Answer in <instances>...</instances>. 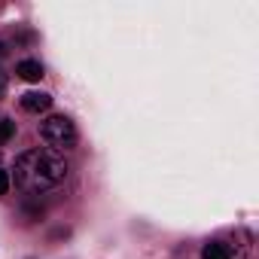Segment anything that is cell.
Returning <instances> with one entry per match:
<instances>
[{
  "mask_svg": "<svg viewBox=\"0 0 259 259\" xmlns=\"http://www.w3.org/2000/svg\"><path fill=\"white\" fill-rule=\"evenodd\" d=\"M16 73H19L25 82H40V79H43V64L34 61V58H28V61H19Z\"/></svg>",
  "mask_w": 259,
  "mask_h": 259,
  "instance_id": "277c9868",
  "label": "cell"
},
{
  "mask_svg": "<svg viewBox=\"0 0 259 259\" xmlns=\"http://www.w3.org/2000/svg\"><path fill=\"white\" fill-rule=\"evenodd\" d=\"M49 107H52V95H46V92H28V95H22V110H28V113H43Z\"/></svg>",
  "mask_w": 259,
  "mask_h": 259,
  "instance_id": "3957f363",
  "label": "cell"
},
{
  "mask_svg": "<svg viewBox=\"0 0 259 259\" xmlns=\"http://www.w3.org/2000/svg\"><path fill=\"white\" fill-rule=\"evenodd\" d=\"M40 138L52 150H70L76 144V125L67 116H46L40 122Z\"/></svg>",
  "mask_w": 259,
  "mask_h": 259,
  "instance_id": "7a4b0ae2",
  "label": "cell"
},
{
  "mask_svg": "<svg viewBox=\"0 0 259 259\" xmlns=\"http://www.w3.org/2000/svg\"><path fill=\"white\" fill-rule=\"evenodd\" d=\"M13 135H16V122H10V119H0V144H7Z\"/></svg>",
  "mask_w": 259,
  "mask_h": 259,
  "instance_id": "8992f818",
  "label": "cell"
},
{
  "mask_svg": "<svg viewBox=\"0 0 259 259\" xmlns=\"http://www.w3.org/2000/svg\"><path fill=\"white\" fill-rule=\"evenodd\" d=\"M232 253H229V247L226 244H207L204 250H201V259H229Z\"/></svg>",
  "mask_w": 259,
  "mask_h": 259,
  "instance_id": "5b68a950",
  "label": "cell"
},
{
  "mask_svg": "<svg viewBox=\"0 0 259 259\" xmlns=\"http://www.w3.org/2000/svg\"><path fill=\"white\" fill-rule=\"evenodd\" d=\"M64 177H67V162L52 147H37L16 159V183L31 195H40L64 183Z\"/></svg>",
  "mask_w": 259,
  "mask_h": 259,
  "instance_id": "6da1fadb",
  "label": "cell"
},
{
  "mask_svg": "<svg viewBox=\"0 0 259 259\" xmlns=\"http://www.w3.org/2000/svg\"><path fill=\"white\" fill-rule=\"evenodd\" d=\"M7 52H10V49H7V43H4V40H0V58H4Z\"/></svg>",
  "mask_w": 259,
  "mask_h": 259,
  "instance_id": "9c48e42d",
  "label": "cell"
},
{
  "mask_svg": "<svg viewBox=\"0 0 259 259\" xmlns=\"http://www.w3.org/2000/svg\"><path fill=\"white\" fill-rule=\"evenodd\" d=\"M7 192H10V174L0 168V195H7Z\"/></svg>",
  "mask_w": 259,
  "mask_h": 259,
  "instance_id": "52a82bcc",
  "label": "cell"
},
{
  "mask_svg": "<svg viewBox=\"0 0 259 259\" xmlns=\"http://www.w3.org/2000/svg\"><path fill=\"white\" fill-rule=\"evenodd\" d=\"M7 92V76H4V70H0V95Z\"/></svg>",
  "mask_w": 259,
  "mask_h": 259,
  "instance_id": "ba28073f",
  "label": "cell"
}]
</instances>
